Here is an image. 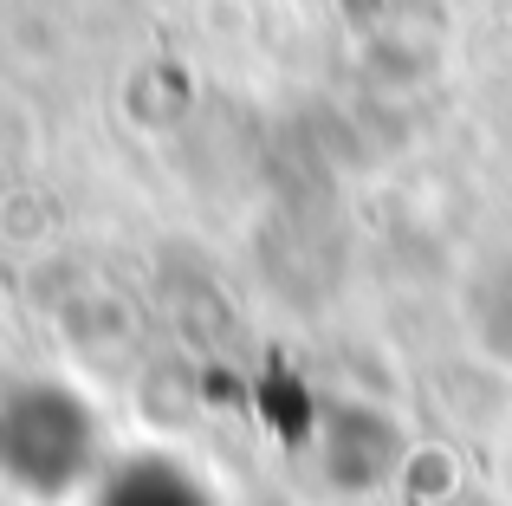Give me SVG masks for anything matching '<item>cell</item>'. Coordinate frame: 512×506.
Wrapping results in <instances>:
<instances>
[{"mask_svg": "<svg viewBox=\"0 0 512 506\" xmlns=\"http://www.w3.org/2000/svg\"><path fill=\"white\" fill-rule=\"evenodd\" d=\"M98 461V416L65 383L0 390V474L26 494H65Z\"/></svg>", "mask_w": 512, "mask_h": 506, "instance_id": "cell-1", "label": "cell"}, {"mask_svg": "<svg viewBox=\"0 0 512 506\" xmlns=\"http://www.w3.org/2000/svg\"><path fill=\"white\" fill-rule=\"evenodd\" d=\"M98 506H208V500H201V487L188 481L182 468H169V461H124V468L104 481Z\"/></svg>", "mask_w": 512, "mask_h": 506, "instance_id": "cell-2", "label": "cell"}]
</instances>
